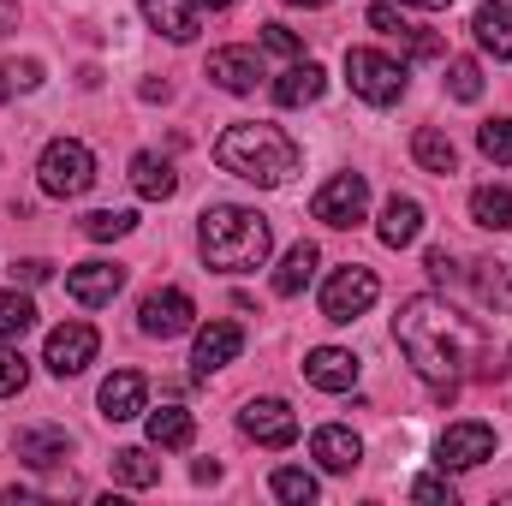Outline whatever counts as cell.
Segmentation results:
<instances>
[{
  "label": "cell",
  "mask_w": 512,
  "mask_h": 506,
  "mask_svg": "<svg viewBox=\"0 0 512 506\" xmlns=\"http://www.w3.org/2000/svg\"><path fill=\"white\" fill-rule=\"evenodd\" d=\"M393 340H399L405 364L429 381L441 399H453V387L465 376L489 370V334L471 316H459L447 298H429V292H417V298L399 304Z\"/></svg>",
  "instance_id": "obj_1"
},
{
  "label": "cell",
  "mask_w": 512,
  "mask_h": 506,
  "mask_svg": "<svg viewBox=\"0 0 512 506\" xmlns=\"http://www.w3.org/2000/svg\"><path fill=\"white\" fill-rule=\"evenodd\" d=\"M298 161H304L298 143L280 126H268V120H239V126H227L215 137V167L245 179V185H262V191L286 185L298 173Z\"/></svg>",
  "instance_id": "obj_2"
},
{
  "label": "cell",
  "mask_w": 512,
  "mask_h": 506,
  "mask_svg": "<svg viewBox=\"0 0 512 506\" xmlns=\"http://www.w3.org/2000/svg\"><path fill=\"white\" fill-rule=\"evenodd\" d=\"M197 245H203V262L221 268V274H251L268 262L274 251V233L256 209H239V203H215L197 227Z\"/></svg>",
  "instance_id": "obj_3"
},
{
  "label": "cell",
  "mask_w": 512,
  "mask_h": 506,
  "mask_svg": "<svg viewBox=\"0 0 512 506\" xmlns=\"http://www.w3.org/2000/svg\"><path fill=\"white\" fill-rule=\"evenodd\" d=\"M36 179H42L48 197H84L96 185V155L78 137H54L42 149V161H36Z\"/></svg>",
  "instance_id": "obj_4"
},
{
  "label": "cell",
  "mask_w": 512,
  "mask_h": 506,
  "mask_svg": "<svg viewBox=\"0 0 512 506\" xmlns=\"http://www.w3.org/2000/svg\"><path fill=\"white\" fill-rule=\"evenodd\" d=\"M346 84L370 108H393L405 96V66L393 54H382V48H346Z\"/></svg>",
  "instance_id": "obj_5"
},
{
  "label": "cell",
  "mask_w": 512,
  "mask_h": 506,
  "mask_svg": "<svg viewBox=\"0 0 512 506\" xmlns=\"http://www.w3.org/2000/svg\"><path fill=\"white\" fill-rule=\"evenodd\" d=\"M376 298H382V280H376L364 262H346V268H340V274L322 286V316L346 328V322H358V316H364Z\"/></svg>",
  "instance_id": "obj_6"
},
{
  "label": "cell",
  "mask_w": 512,
  "mask_h": 506,
  "mask_svg": "<svg viewBox=\"0 0 512 506\" xmlns=\"http://www.w3.org/2000/svg\"><path fill=\"white\" fill-rule=\"evenodd\" d=\"M310 215L316 221H328V227H358L364 215H370V179L364 173H334L322 191H316V203H310Z\"/></svg>",
  "instance_id": "obj_7"
},
{
  "label": "cell",
  "mask_w": 512,
  "mask_h": 506,
  "mask_svg": "<svg viewBox=\"0 0 512 506\" xmlns=\"http://www.w3.org/2000/svg\"><path fill=\"white\" fill-rule=\"evenodd\" d=\"M489 459H495V429L477 423V417L447 423L441 441H435V465H441V471H477V465H489Z\"/></svg>",
  "instance_id": "obj_8"
},
{
  "label": "cell",
  "mask_w": 512,
  "mask_h": 506,
  "mask_svg": "<svg viewBox=\"0 0 512 506\" xmlns=\"http://www.w3.org/2000/svg\"><path fill=\"white\" fill-rule=\"evenodd\" d=\"M137 328H143L149 340H179V334H191V328H197V304H191V292H179V286L149 292L143 310H137Z\"/></svg>",
  "instance_id": "obj_9"
},
{
  "label": "cell",
  "mask_w": 512,
  "mask_h": 506,
  "mask_svg": "<svg viewBox=\"0 0 512 506\" xmlns=\"http://www.w3.org/2000/svg\"><path fill=\"white\" fill-rule=\"evenodd\" d=\"M96 352H102V340H96V328L90 322H60L54 334H48V370L66 381V376H84L90 364H96Z\"/></svg>",
  "instance_id": "obj_10"
},
{
  "label": "cell",
  "mask_w": 512,
  "mask_h": 506,
  "mask_svg": "<svg viewBox=\"0 0 512 506\" xmlns=\"http://www.w3.org/2000/svg\"><path fill=\"white\" fill-rule=\"evenodd\" d=\"M239 429L251 435L256 447H292L298 441V411L286 399H251L239 411Z\"/></svg>",
  "instance_id": "obj_11"
},
{
  "label": "cell",
  "mask_w": 512,
  "mask_h": 506,
  "mask_svg": "<svg viewBox=\"0 0 512 506\" xmlns=\"http://www.w3.org/2000/svg\"><path fill=\"white\" fill-rule=\"evenodd\" d=\"M120 286H126V268H120V262H102V256H96V262L66 268V292H72L78 304H90V310H96V304H114Z\"/></svg>",
  "instance_id": "obj_12"
},
{
  "label": "cell",
  "mask_w": 512,
  "mask_h": 506,
  "mask_svg": "<svg viewBox=\"0 0 512 506\" xmlns=\"http://www.w3.org/2000/svg\"><path fill=\"white\" fill-rule=\"evenodd\" d=\"M239 352H245V328L239 322H209V328H197L191 364H197V376H209V370H227Z\"/></svg>",
  "instance_id": "obj_13"
},
{
  "label": "cell",
  "mask_w": 512,
  "mask_h": 506,
  "mask_svg": "<svg viewBox=\"0 0 512 506\" xmlns=\"http://www.w3.org/2000/svg\"><path fill=\"white\" fill-rule=\"evenodd\" d=\"M12 453H18L30 471H54V465H66V459H72V435H66V429L36 423V429H18V435H12Z\"/></svg>",
  "instance_id": "obj_14"
},
{
  "label": "cell",
  "mask_w": 512,
  "mask_h": 506,
  "mask_svg": "<svg viewBox=\"0 0 512 506\" xmlns=\"http://www.w3.org/2000/svg\"><path fill=\"white\" fill-rule=\"evenodd\" d=\"M304 381L322 387V393H352V387H358V358H352L346 346H316V352L304 358Z\"/></svg>",
  "instance_id": "obj_15"
},
{
  "label": "cell",
  "mask_w": 512,
  "mask_h": 506,
  "mask_svg": "<svg viewBox=\"0 0 512 506\" xmlns=\"http://www.w3.org/2000/svg\"><path fill=\"white\" fill-rule=\"evenodd\" d=\"M209 78H215L227 96H251L256 78H262V60H256V48H215V54H209Z\"/></svg>",
  "instance_id": "obj_16"
},
{
  "label": "cell",
  "mask_w": 512,
  "mask_h": 506,
  "mask_svg": "<svg viewBox=\"0 0 512 506\" xmlns=\"http://www.w3.org/2000/svg\"><path fill=\"white\" fill-rule=\"evenodd\" d=\"M310 459H316L322 471H358L364 441H358L346 423H328V429H316V435H310Z\"/></svg>",
  "instance_id": "obj_17"
},
{
  "label": "cell",
  "mask_w": 512,
  "mask_h": 506,
  "mask_svg": "<svg viewBox=\"0 0 512 506\" xmlns=\"http://www.w3.org/2000/svg\"><path fill=\"white\" fill-rule=\"evenodd\" d=\"M143 399H149V381L137 376V370H114V376L102 381V417H108V423L143 417Z\"/></svg>",
  "instance_id": "obj_18"
},
{
  "label": "cell",
  "mask_w": 512,
  "mask_h": 506,
  "mask_svg": "<svg viewBox=\"0 0 512 506\" xmlns=\"http://www.w3.org/2000/svg\"><path fill=\"white\" fill-rule=\"evenodd\" d=\"M376 233H382L387 251H405V245H417V233H423V203L393 191V197L382 203V227H376Z\"/></svg>",
  "instance_id": "obj_19"
},
{
  "label": "cell",
  "mask_w": 512,
  "mask_h": 506,
  "mask_svg": "<svg viewBox=\"0 0 512 506\" xmlns=\"http://www.w3.org/2000/svg\"><path fill=\"white\" fill-rule=\"evenodd\" d=\"M328 90V72L316 66V60H292L280 78H274V102L280 108H304V102H316Z\"/></svg>",
  "instance_id": "obj_20"
},
{
  "label": "cell",
  "mask_w": 512,
  "mask_h": 506,
  "mask_svg": "<svg viewBox=\"0 0 512 506\" xmlns=\"http://www.w3.org/2000/svg\"><path fill=\"white\" fill-rule=\"evenodd\" d=\"M143 18L167 42H191L197 36V0H143Z\"/></svg>",
  "instance_id": "obj_21"
},
{
  "label": "cell",
  "mask_w": 512,
  "mask_h": 506,
  "mask_svg": "<svg viewBox=\"0 0 512 506\" xmlns=\"http://www.w3.org/2000/svg\"><path fill=\"white\" fill-rule=\"evenodd\" d=\"M477 42L495 54V60H512V0H483L477 18H471Z\"/></svg>",
  "instance_id": "obj_22"
},
{
  "label": "cell",
  "mask_w": 512,
  "mask_h": 506,
  "mask_svg": "<svg viewBox=\"0 0 512 506\" xmlns=\"http://www.w3.org/2000/svg\"><path fill=\"white\" fill-rule=\"evenodd\" d=\"M131 191L137 197H149V203H167L173 191H179V173H173V161H161V155H131Z\"/></svg>",
  "instance_id": "obj_23"
},
{
  "label": "cell",
  "mask_w": 512,
  "mask_h": 506,
  "mask_svg": "<svg viewBox=\"0 0 512 506\" xmlns=\"http://www.w3.org/2000/svg\"><path fill=\"white\" fill-rule=\"evenodd\" d=\"M143 423H149V441H155V447H191V441H197V417H191L185 405H161V411H149Z\"/></svg>",
  "instance_id": "obj_24"
},
{
  "label": "cell",
  "mask_w": 512,
  "mask_h": 506,
  "mask_svg": "<svg viewBox=\"0 0 512 506\" xmlns=\"http://www.w3.org/2000/svg\"><path fill=\"white\" fill-rule=\"evenodd\" d=\"M411 155H417V167L423 173H459V149H453V137L447 131H435V126H423L417 137H411Z\"/></svg>",
  "instance_id": "obj_25"
},
{
  "label": "cell",
  "mask_w": 512,
  "mask_h": 506,
  "mask_svg": "<svg viewBox=\"0 0 512 506\" xmlns=\"http://www.w3.org/2000/svg\"><path fill=\"white\" fill-rule=\"evenodd\" d=\"M471 221L489 233H512V191L507 185H477L471 191Z\"/></svg>",
  "instance_id": "obj_26"
},
{
  "label": "cell",
  "mask_w": 512,
  "mask_h": 506,
  "mask_svg": "<svg viewBox=\"0 0 512 506\" xmlns=\"http://www.w3.org/2000/svg\"><path fill=\"white\" fill-rule=\"evenodd\" d=\"M310 274H316V245H292V251L280 256V268H274V292L280 298H298L310 286Z\"/></svg>",
  "instance_id": "obj_27"
},
{
  "label": "cell",
  "mask_w": 512,
  "mask_h": 506,
  "mask_svg": "<svg viewBox=\"0 0 512 506\" xmlns=\"http://www.w3.org/2000/svg\"><path fill=\"white\" fill-rule=\"evenodd\" d=\"M114 483H126V489L161 483V459H149V447H120L114 453Z\"/></svg>",
  "instance_id": "obj_28"
},
{
  "label": "cell",
  "mask_w": 512,
  "mask_h": 506,
  "mask_svg": "<svg viewBox=\"0 0 512 506\" xmlns=\"http://www.w3.org/2000/svg\"><path fill=\"white\" fill-rule=\"evenodd\" d=\"M471 286L489 310H512V268L507 262H477L471 268Z\"/></svg>",
  "instance_id": "obj_29"
},
{
  "label": "cell",
  "mask_w": 512,
  "mask_h": 506,
  "mask_svg": "<svg viewBox=\"0 0 512 506\" xmlns=\"http://www.w3.org/2000/svg\"><path fill=\"white\" fill-rule=\"evenodd\" d=\"M36 328V304L12 286V292H0V340H24Z\"/></svg>",
  "instance_id": "obj_30"
},
{
  "label": "cell",
  "mask_w": 512,
  "mask_h": 506,
  "mask_svg": "<svg viewBox=\"0 0 512 506\" xmlns=\"http://www.w3.org/2000/svg\"><path fill=\"white\" fill-rule=\"evenodd\" d=\"M131 227H137V215H131V209H96V215H84V239H96V245L126 239Z\"/></svg>",
  "instance_id": "obj_31"
},
{
  "label": "cell",
  "mask_w": 512,
  "mask_h": 506,
  "mask_svg": "<svg viewBox=\"0 0 512 506\" xmlns=\"http://www.w3.org/2000/svg\"><path fill=\"white\" fill-rule=\"evenodd\" d=\"M274 495H280V501H292V506H310L322 489H316V477H310V471L286 465V471H274Z\"/></svg>",
  "instance_id": "obj_32"
},
{
  "label": "cell",
  "mask_w": 512,
  "mask_h": 506,
  "mask_svg": "<svg viewBox=\"0 0 512 506\" xmlns=\"http://www.w3.org/2000/svg\"><path fill=\"white\" fill-rule=\"evenodd\" d=\"M447 90H453V102H477L483 96V66L477 60H447Z\"/></svg>",
  "instance_id": "obj_33"
},
{
  "label": "cell",
  "mask_w": 512,
  "mask_h": 506,
  "mask_svg": "<svg viewBox=\"0 0 512 506\" xmlns=\"http://www.w3.org/2000/svg\"><path fill=\"white\" fill-rule=\"evenodd\" d=\"M477 143H483V155H489V161L512 167V120H489V126L477 131Z\"/></svg>",
  "instance_id": "obj_34"
},
{
  "label": "cell",
  "mask_w": 512,
  "mask_h": 506,
  "mask_svg": "<svg viewBox=\"0 0 512 506\" xmlns=\"http://www.w3.org/2000/svg\"><path fill=\"white\" fill-rule=\"evenodd\" d=\"M411 501L453 506V501H459V489H453V483H447V471H441V477H417V483H411Z\"/></svg>",
  "instance_id": "obj_35"
},
{
  "label": "cell",
  "mask_w": 512,
  "mask_h": 506,
  "mask_svg": "<svg viewBox=\"0 0 512 506\" xmlns=\"http://www.w3.org/2000/svg\"><path fill=\"white\" fill-rule=\"evenodd\" d=\"M24 381H30L24 358L12 352V340H0V393H24Z\"/></svg>",
  "instance_id": "obj_36"
},
{
  "label": "cell",
  "mask_w": 512,
  "mask_h": 506,
  "mask_svg": "<svg viewBox=\"0 0 512 506\" xmlns=\"http://www.w3.org/2000/svg\"><path fill=\"white\" fill-rule=\"evenodd\" d=\"M0 78H6V90H42V60H12Z\"/></svg>",
  "instance_id": "obj_37"
},
{
  "label": "cell",
  "mask_w": 512,
  "mask_h": 506,
  "mask_svg": "<svg viewBox=\"0 0 512 506\" xmlns=\"http://www.w3.org/2000/svg\"><path fill=\"white\" fill-rule=\"evenodd\" d=\"M262 42H268L274 54H286V60H298V54H304V42H298L286 24H262Z\"/></svg>",
  "instance_id": "obj_38"
},
{
  "label": "cell",
  "mask_w": 512,
  "mask_h": 506,
  "mask_svg": "<svg viewBox=\"0 0 512 506\" xmlns=\"http://www.w3.org/2000/svg\"><path fill=\"white\" fill-rule=\"evenodd\" d=\"M370 24H376V30H382L387 42H393V36H399V30H405V18H399V12H393V6H370Z\"/></svg>",
  "instance_id": "obj_39"
},
{
  "label": "cell",
  "mask_w": 512,
  "mask_h": 506,
  "mask_svg": "<svg viewBox=\"0 0 512 506\" xmlns=\"http://www.w3.org/2000/svg\"><path fill=\"white\" fill-rule=\"evenodd\" d=\"M12 280H24V286L48 280V262H42V256H24V262H12Z\"/></svg>",
  "instance_id": "obj_40"
},
{
  "label": "cell",
  "mask_w": 512,
  "mask_h": 506,
  "mask_svg": "<svg viewBox=\"0 0 512 506\" xmlns=\"http://www.w3.org/2000/svg\"><path fill=\"white\" fill-rule=\"evenodd\" d=\"M423 268H429L435 280H459V268H453V251H429V256H423Z\"/></svg>",
  "instance_id": "obj_41"
},
{
  "label": "cell",
  "mask_w": 512,
  "mask_h": 506,
  "mask_svg": "<svg viewBox=\"0 0 512 506\" xmlns=\"http://www.w3.org/2000/svg\"><path fill=\"white\" fill-rule=\"evenodd\" d=\"M18 30V0H0V36H12Z\"/></svg>",
  "instance_id": "obj_42"
},
{
  "label": "cell",
  "mask_w": 512,
  "mask_h": 506,
  "mask_svg": "<svg viewBox=\"0 0 512 506\" xmlns=\"http://www.w3.org/2000/svg\"><path fill=\"white\" fill-rule=\"evenodd\" d=\"M399 6H423V12H441V6H453V0H399Z\"/></svg>",
  "instance_id": "obj_43"
},
{
  "label": "cell",
  "mask_w": 512,
  "mask_h": 506,
  "mask_svg": "<svg viewBox=\"0 0 512 506\" xmlns=\"http://www.w3.org/2000/svg\"><path fill=\"white\" fill-rule=\"evenodd\" d=\"M197 6H209V12H221V6H233V0H197Z\"/></svg>",
  "instance_id": "obj_44"
},
{
  "label": "cell",
  "mask_w": 512,
  "mask_h": 506,
  "mask_svg": "<svg viewBox=\"0 0 512 506\" xmlns=\"http://www.w3.org/2000/svg\"><path fill=\"white\" fill-rule=\"evenodd\" d=\"M286 6H328V0H286Z\"/></svg>",
  "instance_id": "obj_45"
}]
</instances>
